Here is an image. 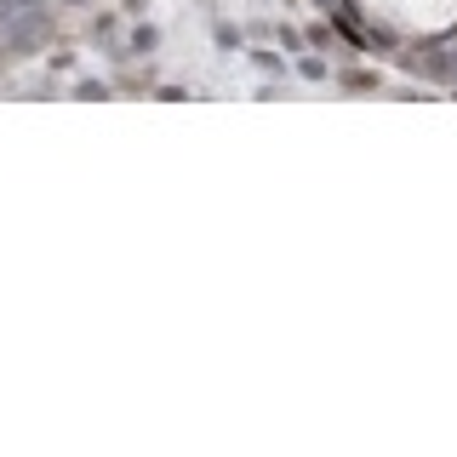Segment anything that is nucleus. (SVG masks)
<instances>
[{
  "label": "nucleus",
  "instance_id": "1",
  "mask_svg": "<svg viewBox=\"0 0 457 457\" xmlns=\"http://www.w3.org/2000/svg\"><path fill=\"white\" fill-rule=\"evenodd\" d=\"M29 18H40V0H0V35L29 23Z\"/></svg>",
  "mask_w": 457,
  "mask_h": 457
}]
</instances>
